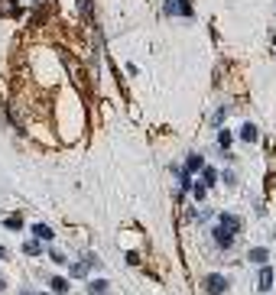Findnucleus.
<instances>
[{
	"label": "nucleus",
	"mask_w": 276,
	"mask_h": 295,
	"mask_svg": "<svg viewBox=\"0 0 276 295\" xmlns=\"http://www.w3.org/2000/svg\"><path fill=\"white\" fill-rule=\"evenodd\" d=\"M237 230H241V218H237V214H221L218 227H214V240H218L221 247H231Z\"/></svg>",
	"instance_id": "1"
},
{
	"label": "nucleus",
	"mask_w": 276,
	"mask_h": 295,
	"mask_svg": "<svg viewBox=\"0 0 276 295\" xmlns=\"http://www.w3.org/2000/svg\"><path fill=\"white\" fill-rule=\"evenodd\" d=\"M224 289H228V279H224V276H208V279H205V292L221 295Z\"/></svg>",
	"instance_id": "2"
},
{
	"label": "nucleus",
	"mask_w": 276,
	"mask_h": 295,
	"mask_svg": "<svg viewBox=\"0 0 276 295\" xmlns=\"http://www.w3.org/2000/svg\"><path fill=\"white\" fill-rule=\"evenodd\" d=\"M260 289H263V292L273 289V269H270L267 263H263V269H260Z\"/></svg>",
	"instance_id": "3"
},
{
	"label": "nucleus",
	"mask_w": 276,
	"mask_h": 295,
	"mask_svg": "<svg viewBox=\"0 0 276 295\" xmlns=\"http://www.w3.org/2000/svg\"><path fill=\"white\" fill-rule=\"evenodd\" d=\"M267 260H270V253H267V250H263V247H253L250 250V263H267Z\"/></svg>",
	"instance_id": "4"
},
{
	"label": "nucleus",
	"mask_w": 276,
	"mask_h": 295,
	"mask_svg": "<svg viewBox=\"0 0 276 295\" xmlns=\"http://www.w3.org/2000/svg\"><path fill=\"white\" fill-rule=\"evenodd\" d=\"M52 292H55V295H65V292H69V279H62V276H52Z\"/></svg>",
	"instance_id": "5"
},
{
	"label": "nucleus",
	"mask_w": 276,
	"mask_h": 295,
	"mask_svg": "<svg viewBox=\"0 0 276 295\" xmlns=\"http://www.w3.org/2000/svg\"><path fill=\"white\" fill-rule=\"evenodd\" d=\"M241 140L253 143V140H257V127H253V124H244V127H241Z\"/></svg>",
	"instance_id": "6"
},
{
	"label": "nucleus",
	"mask_w": 276,
	"mask_h": 295,
	"mask_svg": "<svg viewBox=\"0 0 276 295\" xmlns=\"http://www.w3.org/2000/svg\"><path fill=\"white\" fill-rule=\"evenodd\" d=\"M202 165H205V163H202V156H195V153H192V156H189V163H185V172H198Z\"/></svg>",
	"instance_id": "7"
},
{
	"label": "nucleus",
	"mask_w": 276,
	"mask_h": 295,
	"mask_svg": "<svg viewBox=\"0 0 276 295\" xmlns=\"http://www.w3.org/2000/svg\"><path fill=\"white\" fill-rule=\"evenodd\" d=\"M36 237H39V240H52V227H46V224H36Z\"/></svg>",
	"instance_id": "8"
},
{
	"label": "nucleus",
	"mask_w": 276,
	"mask_h": 295,
	"mask_svg": "<svg viewBox=\"0 0 276 295\" xmlns=\"http://www.w3.org/2000/svg\"><path fill=\"white\" fill-rule=\"evenodd\" d=\"M192 195H195L198 201H205V195H208V185H205V182H202V185L195 182V185H192Z\"/></svg>",
	"instance_id": "9"
},
{
	"label": "nucleus",
	"mask_w": 276,
	"mask_h": 295,
	"mask_svg": "<svg viewBox=\"0 0 276 295\" xmlns=\"http://www.w3.org/2000/svg\"><path fill=\"white\" fill-rule=\"evenodd\" d=\"M3 227H7V230H20V227H23V221H20V218L13 214V218H7V221H3Z\"/></svg>",
	"instance_id": "10"
},
{
	"label": "nucleus",
	"mask_w": 276,
	"mask_h": 295,
	"mask_svg": "<svg viewBox=\"0 0 276 295\" xmlns=\"http://www.w3.org/2000/svg\"><path fill=\"white\" fill-rule=\"evenodd\" d=\"M104 292H107V282H104V279L91 282V295H104Z\"/></svg>",
	"instance_id": "11"
},
{
	"label": "nucleus",
	"mask_w": 276,
	"mask_h": 295,
	"mask_svg": "<svg viewBox=\"0 0 276 295\" xmlns=\"http://www.w3.org/2000/svg\"><path fill=\"white\" fill-rule=\"evenodd\" d=\"M175 10H179L182 16H192V3H189V0H179V3H175Z\"/></svg>",
	"instance_id": "12"
},
{
	"label": "nucleus",
	"mask_w": 276,
	"mask_h": 295,
	"mask_svg": "<svg viewBox=\"0 0 276 295\" xmlns=\"http://www.w3.org/2000/svg\"><path fill=\"white\" fill-rule=\"evenodd\" d=\"M202 172H205V185H214V182H218V172L214 169H202Z\"/></svg>",
	"instance_id": "13"
},
{
	"label": "nucleus",
	"mask_w": 276,
	"mask_h": 295,
	"mask_svg": "<svg viewBox=\"0 0 276 295\" xmlns=\"http://www.w3.org/2000/svg\"><path fill=\"white\" fill-rule=\"evenodd\" d=\"M81 3V16H91V0H78Z\"/></svg>",
	"instance_id": "14"
},
{
	"label": "nucleus",
	"mask_w": 276,
	"mask_h": 295,
	"mask_svg": "<svg viewBox=\"0 0 276 295\" xmlns=\"http://www.w3.org/2000/svg\"><path fill=\"white\" fill-rule=\"evenodd\" d=\"M23 250H26V253H30V257H36V253H39V243H26Z\"/></svg>",
	"instance_id": "15"
},
{
	"label": "nucleus",
	"mask_w": 276,
	"mask_h": 295,
	"mask_svg": "<svg viewBox=\"0 0 276 295\" xmlns=\"http://www.w3.org/2000/svg\"><path fill=\"white\" fill-rule=\"evenodd\" d=\"M3 289H7V282H3V276H0V292H3Z\"/></svg>",
	"instance_id": "16"
},
{
	"label": "nucleus",
	"mask_w": 276,
	"mask_h": 295,
	"mask_svg": "<svg viewBox=\"0 0 276 295\" xmlns=\"http://www.w3.org/2000/svg\"><path fill=\"white\" fill-rule=\"evenodd\" d=\"M3 257H7V250H3V247H0V260H3Z\"/></svg>",
	"instance_id": "17"
}]
</instances>
